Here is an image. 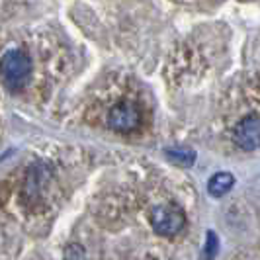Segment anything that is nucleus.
<instances>
[{"label":"nucleus","instance_id":"5","mask_svg":"<svg viewBox=\"0 0 260 260\" xmlns=\"http://www.w3.org/2000/svg\"><path fill=\"white\" fill-rule=\"evenodd\" d=\"M235 186V176L231 172H217L209 178L208 182V192L213 198H223L225 194H229Z\"/></svg>","mask_w":260,"mask_h":260},{"label":"nucleus","instance_id":"8","mask_svg":"<svg viewBox=\"0 0 260 260\" xmlns=\"http://www.w3.org/2000/svg\"><path fill=\"white\" fill-rule=\"evenodd\" d=\"M215 254H217V235L209 231V233L206 235V247H204V254H202V258L213 260L215 258Z\"/></svg>","mask_w":260,"mask_h":260},{"label":"nucleus","instance_id":"6","mask_svg":"<svg viewBox=\"0 0 260 260\" xmlns=\"http://www.w3.org/2000/svg\"><path fill=\"white\" fill-rule=\"evenodd\" d=\"M49 180V172L45 167H41V165H36L34 169L29 170V174H27V182H26V188L29 194H34L36 198L41 196V188L47 184Z\"/></svg>","mask_w":260,"mask_h":260},{"label":"nucleus","instance_id":"3","mask_svg":"<svg viewBox=\"0 0 260 260\" xmlns=\"http://www.w3.org/2000/svg\"><path fill=\"white\" fill-rule=\"evenodd\" d=\"M108 127L117 133H131L141 125V112L133 102H119L108 112Z\"/></svg>","mask_w":260,"mask_h":260},{"label":"nucleus","instance_id":"7","mask_svg":"<svg viewBox=\"0 0 260 260\" xmlns=\"http://www.w3.org/2000/svg\"><path fill=\"white\" fill-rule=\"evenodd\" d=\"M165 155L178 167H192L196 162V153L192 149H186V147H170V149H167Z\"/></svg>","mask_w":260,"mask_h":260},{"label":"nucleus","instance_id":"2","mask_svg":"<svg viewBox=\"0 0 260 260\" xmlns=\"http://www.w3.org/2000/svg\"><path fill=\"white\" fill-rule=\"evenodd\" d=\"M151 227L160 237H176L186 225V215L176 204H158L151 209Z\"/></svg>","mask_w":260,"mask_h":260},{"label":"nucleus","instance_id":"1","mask_svg":"<svg viewBox=\"0 0 260 260\" xmlns=\"http://www.w3.org/2000/svg\"><path fill=\"white\" fill-rule=\"evenodd\" d=\"M31 75V59L22 49H10L0 59V77L10 88H22Z\"/></svg>","mask_w":260,"mask_h":260},{"label":"nucleus","instance_id":"4","mask_svg":"<svg viewBox=\"0 0 260 260\" xmlns=\"http://www.w3.org/2000/svg\"><path fill=\"white\" fill-rule=\"evenodd\" d=\"M233 143L243 151L260 149V116H247L233 127Z\"/></svg>","mask_w":260,"mask_h":260}]
</instances>
